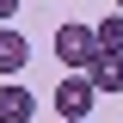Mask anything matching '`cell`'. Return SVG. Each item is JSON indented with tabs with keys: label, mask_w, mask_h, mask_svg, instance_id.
<instances>
[{
	"label": "cell",
	"mask_w": 123,
	"mask_h": 123,
	"mask_svg": "<svg viewBox=\"0 0 123 123\" xmlns=\"http://www.w3.org/2000/svg\"><path fill=\"white\" fill-rule=\"evenodd\" d=\"M55 55L74 68V74H86L92 62H98V31L92 25H62L55 31Z\"/></svg>",
	"instance_id": "1"
},
{
	"label": "cell",
	"mask_w": 123,
	"mask_h": 123,
	"mask_svg": "<svg viewBox=\"0 0 123 123\" xmlns=\"http://www.w3.org/2000/svg\"><path fill=\"white\" fill-rule=\"evenodd\" d=\"M92 98H98L92 74H68V80L55 86V98H49V105H55V111H62V123H68V117H86V111H92Z\"/></svg>",
	"instance_id": "2"
},
{
	"label": "cell",
	"mask_w": 123,
	"mask_h": 123,
	"mask_svg": "<svg viewBox=\"0 0 123 123\" xmlns=\"http://www.w3.org/2000/svg\"><path fill=\"white\" fill-rule=\"evenodd\" d=\"M86 74H92V86H98V98H123V49H105Z\"/></svg>",
	"instance_id": "3"
},
{
	"label": "cell",
	"mask_w": 123,
	"mask_h": 123,
	"mask_svg": "<svg viewBox=\"0 0 123 123\" xmlns=\"http://www.w3.org/2000/svg\"><path fill=\"white\" fill-rule=\"evenodd\" d=\"M31 111H37V92H25V86H0V123H31Z\"/></svg>",
	"instance_id": "4"
},
{
	"label": "cell",
	"mask_w": 123,
	"mask_h": 123,
	"mask_svg": "<svg viewBox=\"0 0 123 123\" xmlns=\"http://www.w3.org/2000/svg\"><path fill=\"white\" fill-rule=\"evenodd\" d=\"M25 62H31V43L18 37L12 25H0V74H18Z\"/></svg>",
	"instance_id": "5"
},
{
	"label": "cell",
	"mask_w": 123,
	"mask_h": 123,
	"mask_svg": "<svg viewBox=\"0 0 123 123\" xmlns=\"http://www.w3.org/2000/svg\"><path fill=\"white\" fill-rule=\"evenodd\" d=\"M92 31H98V55H105V49H123V12H105Z\"/></svg>",
	"instance_id": "6"
},
{
	"label": "cell",
	"mask_w": 123,
	"mask_h": 123,
	"mask_svg": "<svg viewBox=\"0 0 123 123\" xmlns=\"http://www.w3.org/2000/svg\"><path fill=\"white\" fill-rule=\"evenodd\" d=\"M18 12V0H0V25H6V18H12Z\"/></svg>",
	"instance_id": "7"
},
{
	"label": "cell",
	"mask_w": 123,
	"mask_h": 123,
	"mask_svg": "<svg viewBox=\"0 0 123 123\" xmlns=\"http://www.w3.org/2000/svg\"><path fill=\"white\" fill-rule=\"evenodd\" d=\"M68 123H86V117H68Z\"/></svg>",
	"instance_id": "8"
}]
</instances>
